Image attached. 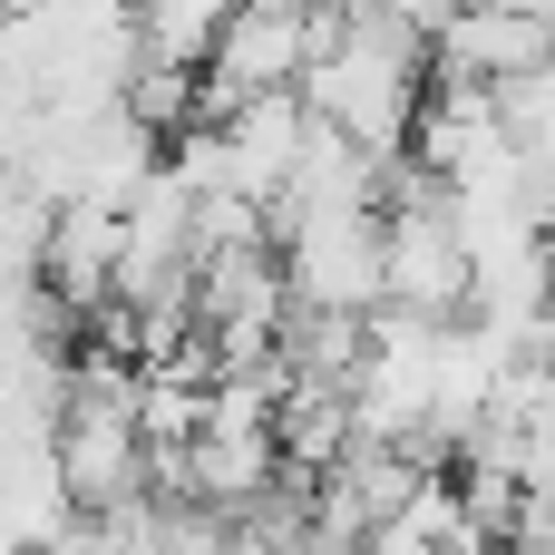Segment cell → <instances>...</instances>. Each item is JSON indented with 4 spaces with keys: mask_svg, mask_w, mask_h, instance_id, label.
Returning a JSON list of instances; mask_svg holds the SVG:
<instances>
[{
    "mask_svg": "<svg viewBox=\"0 0 555 555\" xmlns=\"http://www.w3.org/2000/svg\"><path fill=\"white\" fill-rule=\"evenodd\" d=\"M555 59V20L537 10H507V0H468L439 39H429V78H449V88H517V78H537Z\"/></svg>",
    "mask_w": 555,
    "mask_h": 555,
    "instance_id": "1",
    "label": "cell"
}]
</instances>
